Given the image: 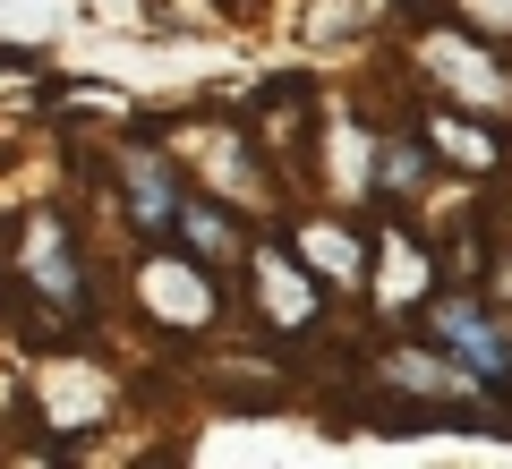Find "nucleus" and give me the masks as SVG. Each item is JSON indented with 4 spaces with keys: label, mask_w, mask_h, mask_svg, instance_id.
Here are the masks:
<instances>
[{
    "label": "nucleus",
    "mask_w": 512,
    "mask_h": 469,
    "mask_svg": "<svg viewBox=\"0 0 512 469\" xmlns=\"http://www.w3.org/2000/svg\"><path fill=\"white\" fill-rule=\"evenodd\" d=\"M436 325H444V333H453V342H461V350H470V359H478V367H487V376H504V359H512V350H504V333H495V325H487V316H470V307H461V299H453V307H444V316H436Z\"/></svg>",
    "instance_id": "f257e3e1"
},
{
    "label": "nucleus",
    "mask_w": 512,
    "mask_h": 469,
    "mask_svg": "<svg viewBox=\"0 0 512 469\" xmlns=\"http://www.w3.org/2000/svg\"><path fill=\"white\" fill-rule=\"evenodd\" d=\"M128 197H137V214H146V222H163V214H171V180H163V163H137V171H128Z\"/></svg>",
    "instance_id": "f03ea898"
}]
</instances>
